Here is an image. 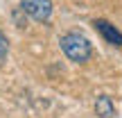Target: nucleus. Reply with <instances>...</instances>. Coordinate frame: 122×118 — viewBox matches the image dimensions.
Wrapping results in <instances>:
<instances>
[{"label": "nucleus", "instance_id": "nucleus-4", "mask_svg": "<svg viewBox=\"0 0 122 118\" xmlns=\"http://www.w3.org/2000/svg\"><path fill=\"white\" fill-rule=\"evenodd\" d=\"M95 114L100 118H115V107L109 96H100L95 100Z\"/></svg>", "mask_w": 122, "mask_h": 118}, {"label": "nucleus", "instance_id": "nucleus-3", "mask_svg": "<svg viewBox=\"0 0 122 118\" xmlns=\"http://www.w3.org/2000/svg\"><path fill=\"white\" fill-rule=\"evenodd\" d=\"M93 27H95V30L100 32V34L104 36V39L109 41L111 45H122V34L115 30V25H111L109 21H104V18H97V21H93Z\"/></svg>", "mask_w": 122, "mask_h": 118}, {"label": "nucleus", "instance_id": "nucleus-5", "mask_svg": "<svg viewBox=\"0 0 122 118\" xmlns=\"http://www.w3.org/2000/svg\"><path fill=\"white\" fill-rule=\"evenodd\" d=\"M7 50H9V41H7V36L0 32V59L7 57Z\"/></svg>", "mask_w": 122, "mask_h": 118}, {"label": "nucleus", "instance_id": "nucleus-1", "mask_svg": "<svg viewBox=\"0 0 122 118\" xmlns=\"http://www.w3.org/2000/svg\"><path fill=\"white\" fill-rule=\"evenodd\" d=\"M59 45H61V50H63V55L70 61H75V64H86V61L91 59V55H93L91 41L84 34H79V32H68V34H63L59 39Z\"/></svg>", "mask_w": 122, "mask_h": 118}, {"label": "nucleus", "instance_id": "nucleus-2", "mask_svg": "<svg viewBox=\"0 0 122 118\" xmlns=\"http://www.w3.org/2000/svg\"><path fill=\"white\" fill-rule=\"evenodd\" d=\"M20 9L39 23H48L52 18V2L50 0H20Z\"/></svg>", "mask_w": 122, "mask_h": 118}]
</instances>
